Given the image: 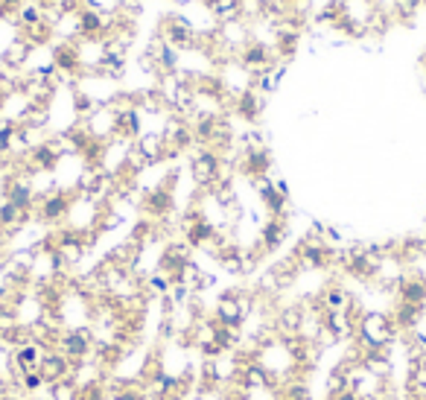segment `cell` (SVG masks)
Here are the masks:
<instances>
[{
    "mask_svg": "<svg viewBox=\"0 0 426 400\" xmlns=\"http://www.w3.org/2000/svg\"><path fill=\"white\" fill-rule=\"evenodd\" d=\"M170 47H175V50H190V47H196V26L190 24V18L187 15H167L164 21H161V33H158Z\"/></svg>",
    "mask_w": 426,
    "mask_h": 400,
    "instance_id": "6da1fadb",
    "label": "cell"
},
{
    "mask_svg": "<svg viewBox=\"0 0 426 400\" xmlns=\"http://www.w3.org/2000/svg\"><path fill=\"white\" fill-rule=\"evenodd\" d=\"M359 336H362V342L380 351L383 345H388L394 339V330L388 324V319L383 313H365L362 316V324H359Z\"/></svg>",
    "mask_w": 426,
    "mask_h": 400,
    "instance_id": "7a4b0ae2",
    "label": "cell"
},
{
    "mask_svg": "<svg viewBox=\"0 0 426 400\" xmlns=\"http://www.w3.org/2000/svg\"><path fill=\"white\" fill-rule=\"evenodd\" d=\"M219 155L213 149H202V152H196L193 155V161H190V173H193V178H196V184L199 188H213L217 184V178H219Z\"/></svg>",
    "mask_w": 426,
    "mask_h": 400,
    "instance_id": "3957f363",
    "label": "cell"
},
{
    "mask_svg": "<svg viewBox=\"0 0 426 400\" xmlns=\"http://www.w3.org/2000/svg\"><path fill=\"white\" fill-rule=\"evenodd\" d=\"M135 146L140 149V155L149 161V167L167 158V140H164L161 132H140V138L135 140Z\"/></svg>",
    "mask_w": 426,
    "mask_h": 400,
    "instance_id": "277c9868",
    "label": "cell"
},
{
    "mask_svg": "<svg viewBox=\"0 0 426 400\" xmlns=\"http://www.w3.org/2000/svg\"><path fill=\"white\" fill-rule=\"evenodd\" d=\"M29 56H33V47H29L24 39H12V41L4 47V56H0V68L21 71V68H26Z\"/></svg>",
    "mask_w": 426,
    "mask_h": 400,
    "instance_id": "5b68a950",
    "label": "cell"
},
{
    "mask_svg": "<svg viewBox=\"0 0 426 400\" xmlns=\"http://www.w3.org/2000/svg\"><path fill=\"white\" fill-rule=\"evenodd\" d=\"M68 210H71V199L62 193H50L41 199V220H47V222H58Z\"/></svg>",
    "mask_w": 426,
    "mask_h": 400,
    "instance_id": "8992f818",
    "label": "cell"
},
{
    "mask_svg": "<svg viewBox=\"0 0 426 400\" xmlns=\"http://www.w3.org/2000/svg\"><path fill=\"white\" fill-rule=\"evenodd\" d=\"M263 245L266 249H278V245L284 242V237H286V222L281 220V217H271L266 225H263Z\"/></svg>",
    "mask_w": 426,
    "mask_h": 400,
    "instance_id": "52a82bcc",
    "label": "cell"
},
{
    "mask_svg": "<svg viewBox=\"0 0 426 400\" xmlns=\"http://www.w3.org/2000/svg\"><path fill=\"white\" fill-rule=\"evenodd\" d=\"M239 4V18L242 21H263V4L266 0H237Z\"/></svg>",
    "mask_w": 426,
    "mask_h": 400,
    "instance_id": "ba28073f",
    "label": "cell"
},
{
    "mask_svg": "<svg viewBox=\"0 0 426 400\" xmlns=\"http://www.w3.org/2000/svg\"><path fill=\"white\" fill-rule=\"evenodd\" d=\"M50 397H53V400H76V383H73V380L50 383Z\"/></svg>",
    "mask_w": 426,
    "mask_h": 400,
    "instance_id": "9c48e42d",
    "label": "cell"
},
{
    "mask_svg": "<svg viewBox=\"0 0 426 400\" xmlns=\"http://www.w3.org/2000/svg\"><path fill=\"white\" fill-rule=\"evenodd\" d=\"M423 68H426V53H423Z\"/></svg>",
    "mask_w": 426,
    "mask_h": 400,
    "instance_id": "30bf717a",
    "label": "cell"
}]
</instances>
